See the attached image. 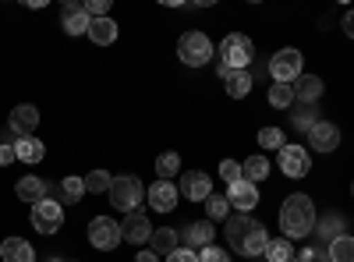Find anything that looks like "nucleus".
I'll return each instance as SVG.
<instances>
[{
	"mask_svg": "<svg viewBox=\"0 0 354 262\" xmlns=\"http://www.w3.org/2000/svg\"><path fill=\"white\" fill-rule=\"evenodd\" d=\"M227 241H230V248L238 255L255 259V255L266 252L270 234H266V227L259 220H252L248 213H234V220H227Z\"/></svg>",
	"mask_w": 354,
	"mask_h": 262,
	"instance_id": "nucleus-1",
	"label": "nucleus"
},
{
	"mask_svg": "<svg viewBox=\"0 0 354 262\" xmlns=\"http://www.w3.org/2000/svg\"><path fill=\"white\" fill-rule=\"evenodd\" d=\"M280 227L287 241H301L315 230V202L308 195H290L280 206Z\"/></svg>",
	"mask_w": 354,
	"mask_h": 262,
	"instance_id": "nucleus-2",
	"label": "nucleus"
},
{
	"mask_svg": "<svg viewBox=\"0 0 354 262\" xmlns=\"http://www.w3.org/2000/svg\"><path fill=\"white\" fill-rule=\"evenodd\" d=\"M252 57H255V46H252V39L245 32L223 36V43H220V64H227L230 71H248Z\"/></svg>",
	"mask_w": 354,
	"mask_h": 262,
	"instance_id": "nucleus-3",
	"label": "nucleus"
},
{
	"mask_svg": "<svg viewBox=\"0 0 354 262\" xmlns=\"http://www.w3.org/2000/svg\"><path fill=\"white\" fill-rule=\"evenodd\" d=\"M106 195H110V206H113V209L135 213V209H138V202L145 198V188H142L138 178H113V185H110Z\"/></svg>",
	"mask_w": 354,
	"mask_h": 262,
	"instance_id": "nucleus-4",
	"label": "nucleus"
},
{
	"mask_svg": "<svg viewBox=\"0 0 354 262\" xmlns=\"http://www.w3.org/2000/svg\"><path fill=\"white\" fill-rule=\"evenodd\" d=\"M177 57H181L188 68H202V64L213 57L209 36H205V32H195V28H192V32H185L181 43H177Z\"/></svg>",
	"mask_w": 354,
	"mask_h": 262,
	"instance_id": "nucleus-5",
	"label": "nucleus"
},
{
	"mask_svg": "<svg viewBox=\"0 0 354 262\" xmlns=\"http://www.w3.org/2000/svg\"><path fill=\"white\" fill-rule=\"evenodd\" d=\"M301 64H305V57H301L298 50H277L273 61H270V75H273V82H280V85H294V82L305 75Z\"/></svg>",
	"mask_w": 354,
	"mask_h": 262,
	"instance_id": "nucleus-6",
	"label": "nucleus"
},
{
	"mask_svg": "<svg viewBox=\"0 0 354 262\" xmlns=\"http://www.w3.org/2000/svg\"><path fill=\"white\" fill-rule=\"evenodd\" d=\"M88 241H93V248L100 252H113L117 245H121V223L110 220V216H96L93 223H88Z\"/></svg>",
	"mask_w": 354,
	"mask_h": 262,
	"instance_id": "nucleus-7",
	"label": "nucleus"
},
{
	"mask_svg": "<svg viewBox=\"0 0 354 262\" xmlns=\"http://www.w3.org/2000/svg\"><path fill=\"white\" fill-rule=\"evenodd\" d=\"M64 223V209H61V202L57 198H43L32 206V227L39 230V234H57Z\"/></svg>",
	"mask_w": 354,
	"mask_h": 262,
	"instance_id": "nucleus-8",
	"label": "nucleus"
},
{
	"mask_svg": "<svg viewBox=\"0 0 354 262\" xmlns=\"http://www.w3.org/2000/svg\"><path fill=\"white\" fill-rule=\"evenodd\" d=\"M305 135H308V145H312L315 153H333L337 145H340V128L330 124V121H315Z\"/></svg>",
	"mask_w": 354,
	"mask_h": 262,
	"instance_id": "nucleus-9",
	"label": "nucleus"
},
{
	"mask_svg": "<svg viewBox=\"0 0 354 262\" xmlns=\"http://www.w3.org/2000/svg\"><path fill=\"white\" fill-rule=\"evenodd\" d=\"M153 223H149V216H145L142 209H135V213H128L124 216V223H121V238L124 241H131V245H145L153 238Z\"/></svg>",
	"mask_w": 354,
	"mask_h": 262,
	"instance_id": "nucleus-10",
	"label": "nucleus"
},
{
	"mask_svg": "<svg viewBox=\"0 0 354 262\" xmlns=\"http://www.w3.org/2000/svg\"><path fill=\"white\" fill-rule=\"evenodd\" d=\"M181 195L192 198V202H205L213 195V181H209V174L205 170H188L185 178H181Z\"/></svg>",
	"mask_w": 354,
	"mask_h": 262,
	"instance_id": "nucleus-11",
	"label": "nucleus"
},
{
	"mask_svg": "<svg viewBox=\"0 0 354 262\" xmlns=\"http://www.w3.org/2000/svg\"><path fill=\"white\" fill-rule=\"evenodd\" d=\"M227 202H230L238 213H252V209L259 206V188L241 178L238 185H227Z\"/></svg>",
	"mask_w": 354,
	"mask_h": 262,
	"instance_id": "nucleus-12",
	"label": "nucleus"
},
{
	"mask_svg": "<svg viewBox=\"0 0 354 262\" xmlns=\"http://www.w3.org/2000/svg\"><path fill=\"white\" fill-rule=\"evenodd\" d=\"M280 170L287 178H305L308 174V149H301V145H283L280 149Z\"/></svg>",
	"mask_w": 354,
	"mask_h": 262,
	"instance_id": "nucleus-13",
	"label": "nucleus"
},
{
	"mask_svg": "<svg viewBox=\"0 0 354 262\" xmlns=\"http://www.w3.org/2000/svg\"><path fill=\"white\" fill-rule=\"evenodd\" d=\"M61 25H64V32H68V36H85V32H88V25H93V18L85 15L82 4H64V11H61Z\"/></svg>",
	"mask_w": 354,
	"mask_h": 262,
	"instance_id": "nucleus-14",
	"label": "nucleus"
},
{
	"mask_svg": "<svg viewBox=\"0 0 354 262\" xmlns=\"http://www.w3.org/2000/svg\"><path fill=\"white\" fill-rule=\"evenodd\" d=\"M174 206H177V188H174L170 181H156V185L149 188V209L170 213Z\"/></svg>",
	"mask_w": 354,
	"mask_h": 262,
	"instance_id": "nucleus-15",
	"label": "nucleus"
},
{
	"mask_svg": "<svg viewBox=\"0 0 354 262\" xmlns=\"http://www.w3.org/2000/svg\"><path fill=\"white\" fill-rule=\"evenodd\" d=\"M0 259L4 262H36V252H32V245H28L25 238H4V245H0Z\"/></svg>",
	"mask_w": 354,
	"mask_h": 262,
	"instance_id": "nucleus-16",
	"label": "nucleus"
},
{
	"mask_svg": "<svg viewBox=\"0 0 354 262\" xmlns=\"http://www.w3.org/2000/svg\"><path fill=\"white\" fill-rule=\"evenodd\" d=\"M213 223L209 220H195L185 227V248H205V245H213Z\"/></svg>",
	"mask_w": 354,
	"mask_h": 262,
	"instance_id": "nucleus-17",
	"label": "nucleus"
},
{
	"mask_svg": "<svg viewBox=\"0 0 354 262\" xmlns=\"http://www.w3.org/2000/svg\"><path fill=\"white\" fill-rule=\"evenodd\" d=\"M322 96V78L319 75H301L298 82H294V103H315Z\"/></svg>",
	"mask_w": 354,
	"mask_h": 262,
	"instance_id": "nucleus-18",
	"label": "nucleus"
},
{
	"mask_svg": "<svg viewBox=\"0 0 354 262\" xmlns=\"http://www.w3.org/2000/svg\"><path fill=\"white\" fill-rule=\"evenodd\" d=\"M15 195H18V198H25L28 206H36V202H43V198H46V181H43V178H36V174H28V178H21V181L15 185Z\"/></svg>",
	"mask_w": 354,
	"mask_h": 262,
	"instance_id": "nucleus-19",
	"label": "nucleus"
},
{
	"mask_svg": "<svg viewBox=\"0 0 354 262\" xmlns=\"http://www.w3.org/2000/svg\"><path fill=\"white\" fill-rule=\"evenodd\" d=\"M15 156H18L21 163H28V167H36V163L46 156V149H43V142H39V138L25 135V138H18V142H15Z\"/></svg>",
	"mask_w": 354,
	"mask_h": 262,
	"instance_id": "nucleus-20",
	"label": "nucleus"
},
{
	"mask_svg": "<svg viewBox=\"0 0 354 262\" xmlns=\"http://www.w3.org/2000/svg\"><path fill=\"white\" fill-rule=\"evenodd\" d=\"M88 39H93L96 46H113L117 43V21L113 18H96L93 25H88Z\"/></svg>",
	"mask_w": 354,
	"mask_h": 262,
	"instance_id": "nucleus-21",
	"label": "nucleus"
},
{
	"mask_svg": "<svg viewBox=\"0 0 354 262\" xmlns=\"http://www.w3.org/2000/svg\"><path fill=\"white\" fill-rule=\"evenodd\" d=\"M36 124H39V110H36L32 103H18L15 113H11V128H18L21 135H28Z\"/></svg>",
	"mask_w": 354,
	"mask_h": 262,
	"instance_id": "nucleus-22",
	"label": "nucleus"
},
{
	"mask_svg": "<svg viewBox=\"0 0 354 262\" xmlns=\"http://www.w3.org/2000/svg\"><path fill=\"white\" fill-rule=\"evenodd\" d=\"M149 245H153L156 255H174L177 248H181V245H177V230H170V227H156Z\"/></svg>",
	"mask_w": 354,
	"mask_h": 262,
	"instance_id": "nucleus-23",
	"label": "nucleus"
},
{
	"mask_svg": "<svg viewBox=\"0 0 354 262\" xmlns=\"http://www.w3.org/2000/svg\"><path fill=\"white\" fill-rule=\"evenodd\" d=\"M223 89H227V96H234V100H245V96L252 93V75H248V71H230V75L223 78Z\"/></svg>",
	"mask_w": 354,
	"mask_h": 262,
	"instance_id": "nucleus-24",
	"label": "nucleus"
},
{
	"mask_svg": "<svg viewBox=\"0 0 354 262\" xmlns=\"http://www.w3.org/2000/svg\"><path fill=\"white\" fill-rule=\"evenodd\" d=\"M266 174H270V163H266V156H252V160L241 163V178H245L248 185L266 181Z\"/></svg>",
	"mask_w": 354,
	"mask_h": 262,
	"instance_id": "nucleus-25",
	"label": "nucleus"
},
{
	"mask_svg": "<svg viewBox=\"0 0 354 262\" xmlns=\"http://www.w3.org/2000/svg\"><path fill=\"white\" fill-rule=\"evenodd\" d=\"M326 255H330V262H354V238H347V234L333 238Z\"/></svg>",
	"mask_w": 354,
	"mask_h": 262,
	"instance_id": "nucleus-26",
	"label": "nucleus"
},
{
	"mask_svg": "<svg viewBox=\"0 0 354 262\" xmlns=\"http://www.w3.org/2000/svg\"><path fill=\"white\" fill-rule=\"evenodd\" d=\"M270 106H277V110H290L294 106V85H273L270 89Z\"/></svg>",
	"mask_w": 354,
	"mask_h": 262,
	"instance_id": "nucleus-27",
	"label": "nucleus"
},
{
	"mask_svg": "<svg viewBox=\"0 0 354 262\" xmlns=\"http://www.w3.org/2000/svg\"><path fill=\"white\" fill-rule=\"evenodd\" d=\"M205 213H209V220H227V213H230V202H227V195H209L205 198Z\"/></svg>",
	"mask_w": 354,
	"mask_h": 262,
	"instance_id": "nucleus-28",
	"label": "nucleus"
},
{
	"mask_svg": "<svg viewBox=\"0 0 354 262\" xmlns=\"http://www.w3.org/2000/svg\"><path fill=\"white\" fill-rule=\"evenodd\" d=\"M266 259H270V262H290V241L287 238H280V241H270V245H266V252H262Z\"/></svg>",
	"mask_w": 354,
	"mask_h": 262,
	"instance_id": "nucleus-29",
	"label": "nucleus"
},
{
	"mask_svg": "<svg viewBox=\"0 0 354 262\" xmlns=\"http://www.w3.org/2000/svg\"><path fill=\"white\" fill-rule=\"evenodd\" d=\"M181 170V156L177 153H160V160H156V174L167 181V178H174V174Z\"/></svg>",
	"mask_w": 354,
	"mask_h": 262,
	"instance_id": "nucleus-30",
	"label": "nucleus"
},
{
	"mask_svg": "<svg viewBox=\"0 0 354 262\" xmlns=\"http://www.w3.org/2000/svg\"><path fill=\"white\" fill-rule=\"evenodd\" d=\"M110 185H113V178L106 170H93L85 178V191H93V195H100V191H110Z\"/></svg>",
	"mask_w": 354,
	"mask_h": 262,
	"instance_id": "nucleus-31",
	"label": "nucleus"
},
{
	"mask_svg": "<svg viewBox=\"0 0 354 262\" xmlns=\"http://www.w3.org/2000/svg\"><path fill=\"white\" fill-rule=\"evenodd\" d=\"M61 195H64V202H82V195H85V178H64V181H61Z\"/></svg>",
	"mask_w": 354,
	"mask_h": 262,
	"instance_id": "nucleus-32",
	"label": "nucleus"
},
{
	"mask_svg": "<svg viewBox=\"0 0 354 262\" xmlns=\"http://www.w3.org/2000/svg\"><path fill=\"white\" fill-rule=\"evenodd\" d=\"M315 121H319L315 106H308V103H298V113H294V128H298V131H308Z\"/></svg>",
	"mask_w": 354,
	"mask_h": 262,
	"instance_id": "nucleus-33",
	"label": "nucleus"
},
{
	"mask_svg": "<svg viewBox=\"0 0 354 262\" xmlns=\"http://www.w3.org/2000/svg\"><path fill=\"white\" fill-rule=\"evenodd\" d=\"M259 142H262V149H283V131L280 128H262L259 131Z\"/></svg>",
	"mask_w": 354,
	"mask_h": 262,
	"instance_id": "nucleus-34",
	"label": "nucleus"
},
{
	"mask_svg": "<svg viewBox=\"0 0 354 262\" xmlns=\"http://www.w3.org/2000/svg\"><path fill=\"white\" fill-rule=\"evenodd\" d=\"M220 178H223L227 185H238V181H241V163L223 160V163H220Z\"/></svg>",
	"mask_w": 354,
	"mask_h": 262,
	"instance_id": "nucleus-35",
	"label": "nucleus"
},
{
	"mask_svg": "<svg viewBox=\"0 0 354 262\" xmlns=\"http://www.w3.org/2000/svg\"><path fill=\"white\" fill-rule=\"evenodd\" d=\"M198 262H230V255L216 245H205V248H198Z\"/></svg>",
	"mask_w": 354,
	"mask_h": 262,
	"instance_id": "nucleus-36",
	"label": "nucleus"
},
{
	"mask_svg": "<svg viewBox=\"0 0 354 262\" xmlns=\"http://www.w3.org/2000/svg\"><path fill=\"white\" fill-rule=\"evenodd\" d=\"M82 8H85V15H88V18L96 21V18H106V11H110V0H85Z\"/></svg>",
	"mask_w": 354,
	"mask_h": 262,
	"instance_id": "nucleus-37",
	"label": "nucleus"
},
{
	"mask_svg": "<svg viewBox=\"0 0 354 262\" xmlns=\"http://www.w3.org/2000/svg\"><path fill=\"white\" fill-rule=\"evenodd\" d=\"M340 227H344V223H340V216H333V213H330L326 220L319 223V234H326V238L333 241V238H340Z\"/></svg>",
	"mask_w": 354,
	"mask_h": 262,
	"instance_id": "nucleus-38",
	"label": "nucleus"
},
{
	"mask_svg": "<svg viewBox=\"0 0 354 262\" xmlns=\"http://www.w3.org/2000/svg\"><path fill=\"white\" fill-rule=\"evenodd\" d=\"M167 262H198V252H195V248H185V245H181V248H177L174 255H167Z\"/></svg>",
	"mask_w": 354,
	"mask_h": 262,
	"instance_id": "nucleus-39",
	"label": "nucleus"
},
{
	"mask_svg": "<svg viewBox=\"0 0 354 262\" xmlns=\"http://www.w3.org/2000/svg\"><path fill=\"white\" fill-rule=\"evenodd\" d=\"M18 156H15V145H0V167H11Z\"/></svg>",
	"mask_w": 354,
	"mask_h": 262,
	"instance_id": "nucleus-40",
	"label": "nucleus"
},
{
	"mask_svg": "<svg viewBox=\"0 0 354 262\" xmlns=\"http://www.w3.org/2000/svg\"><path fill=\"white\" fill-rule=\"evenodd\" d=\"M135 262H160V255L149 248V252H138V255H135Z\"/></svg>",
	"mask_w": 354,
	"mask_h": 262,
	"instance_id": "nucleus-41",
	"label": "nucleus"
},
{
	"mask_svg": "<svg viewBox=\"0 0 354 262\" xmlns=\"http://www.w3.org/2000/svg\"><path fill=\"white\" fill-rule=\"evenodd\" d=\"M344 32H347V39H354V11H347V18H344Z\"/></svg>",
	"mask_w": 354,
	"mask_h": 262,
	"instance_id": "nucleus-42",
	"label": "nucleus"
},
{
	"mask_svg": "<svg viewBox=\"0 0 354 262\" xmlns=\"http://www.w3.org/2000/svg\"><path fill=\"white\" fill-rule=\"evenodd\" d=\"M312 262H330V255H326V252H315V259H312Z\"/></svg>",
	"mask_w": 354,
	"mask_h": 262,
	"instance_id": "nucleus-43",
	"label": "nucleus"
},
{
	"mask_svg": "<svg viewBox=\"0 0 354 262\" xmlns=\"http://www.w3.org/2000/svg\"><path fill=\"white\" fill-rule=\"evenodd\" d=\"M46 262H64V259H61V255H50V259H46Z\"/></svg>",
	"mask_w": 354,
	"mask_h": 262,
	"instance_id": "nucleus-44",
	"label": "nucleus"
},
{
	"mask_svg": "<svg viewBox=\"0 0 354 262\" xmlns=\"http://www.w3.org/2000/svg\"><path fill=\"white\" fill-rule=\"evenodd\" d=\"M351 198H354V181H351Z\"/></svg>",
	"mask_w": 354,
	"mask_h": 262,
	"instance_id": "nucleus-45",
	"label": "nucleus"
},
{
	"mask_svg": "<svg viewBox=\"0 0 354 262\" xmlns=\"http://www.w3.org/2000/svg\"><path fill=\"white\" fill-rule=\"evenodd\" d=\"M290 262H298V259H290Z\"/></svg>",
	"mask_w": 354,
	"mask_h": 262,
	"instance_id": "nucleus-46",
	"label": "nucleus"
}]
</instances>
